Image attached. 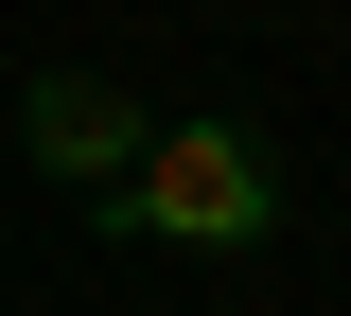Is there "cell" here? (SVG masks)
I'll use <instances>...</instances> for the list:
<instances>
[{"instance_id":"6da1fadb","label":"cell","mask_w":351,"mask_h":316,"mask_svg":"<svg viewBox=\"0 0 351 316\" xmlns=\"http://www.w3.org/2000/svg\"><path fill=\"white\" fill-rule=\"evenodd\" d=\"M123 228H158V246H263L281 228V158L246 123H158L141 176H123Z\"/></svg>"},{"instance_id":"7a4b0ae2","label":"cell","mask_w":351,"mask_h":316,"mask_svg":"<svg viewBox=\"0 0 351 316\" xmlns=\"http://www.w3.org/2000/svg\"><path fill=\"white\" fill-rule=\"evenodd\" d=\"M141 141H158V123H141L106 71H36V88H18V158H36V176H71V193H123Z\"/></svg>"}]
</instances>
